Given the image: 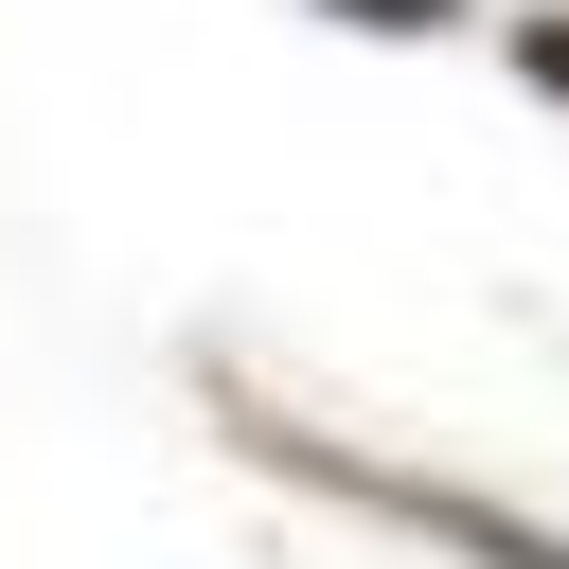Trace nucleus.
Instances as JSON below:
<instances>
[{"label":"nucleus","mask_w":569,"mask_h":569,"mask_svg":"<svg viewBox=\"0 0 569 569\" xmlns=\"http://www.w3.org/2000/svg\"><path fill=\"white\" fill-rule=\"evenodd\" d=\"M196 409H213L231 462H267V480L320 498V516H373V533H409V551H445V569H569V516H533V498H498V480H445V462H391V445L284 409L267 373H231V356H196Z\"/></svg>","instance_id":"1"},{"label":"nucleus","mask_w":569,"mask_h":569,"mask_svg":"<svg viewBox=\"0 0 569 569\" xmlns=\"http://www.w3.org/2000/svg\"><path fill=\"white\" fill-rule=\"evenodd\" d=\"M498 53H516V89L569 124V0H516V36H498Z\"/></svg>","instance_id":"2"},{"label":"nucleus","mask_w":569,"mask_h":569,"mask_svg":"<svg viewBox=\"0 0 569 569\" xmlns=\"http://www.w3.org/2000/svg\"><path fill=\"white\" fill-rule=\"evenodd\" d=\"M320 18H338V36H462L480 0H320Z\"/></svg>","instance_id":"3"}]
</instances>
